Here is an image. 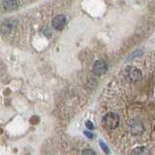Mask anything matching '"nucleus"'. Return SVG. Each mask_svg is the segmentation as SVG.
<instances>
[{
	"label": "nucleus",
	"mask_w": 155,
	"mask_h": 155,
	"mask_svg": "<svg viewBox=\"0 0 155 155\" xmlns=\"http://www.w3.org/2000/svg\"><path fill=\"white\" fill-rule=\"evenodd\" d=\"M102 121L106 129H115L119 124V116L114 113H109L104 116Z\"/></svg>",
	"instance_id": "nucleus-1"
},
{
	"label": "nucleus",
	"mask_w": 155,
	"mask_h": 155,
	"mask_svg": "<svg viewBox=\"0 0 155 155\" xmlns=\"http://www.w3.org/2000/svg\"><path fill=\"white\" fill-rule=\"evenodd\" d=\"M126 78H127L128 81L132 82L139 81L142 80V73L136 67L130 66L126 69Z\"/></svg>",
	"instance_id": "nucleus-2"
},
{
	"label": "nucleus",
	"mask_w": 155,
	"mask_h": 155,
	"mask_svg": "<svg viewBox=\"0 0 155 155\" xmlns=\"http://www.w3.org/2000/svg\"><path fill=\"white\" fill-rule=\"evenodd\" d=\"M30 120H31V123H34V124H35V123H37V122H38L39 117H37V116H34V117H32Z\"/></svg>",
	"instance_id": "nucleus-12"
},
{
	"label": "nucleus",
	"mask_w": 155,
	"mask_h": 155,
	"mask_svg": "<svg viewBox=\"0 0 155 155\" xmlns=\"http://www.w3.org/2000/svg\"><path fill=\"white\" fill-rule=\"evenodd\" d=\"M3 6L6 10H14L18 7L17 0H5Z\"/></svg>",
	"instance_id": "nucleus-7"
},
{
	"label": "nucleus",
	"mask_w": 155,
	"mask_h": 155,
	"mask_svg": "<svg viewBox=\"0 0 155 155\" xmlns=\"http://www.w3.org/2000/svg\"><path fill=\"white\" fill-rule=\"evenodd\" d=\"M81 155H97V154L95 153L94 150H92V149L87 148V149H84V151H82Z\"/></svg>",
	"instance_id": "nucleus-9"
},
{
	"label": "nucleus",
	"mask_w": 155,
	"mask_h": 155,
	"mask_svg": "<svg viewBox=\"0 0 155 155\" xmlns=\"http://www.w3.org/2000/svg\"><path fill=\"white\" fill-rule=\"evenodd\" d=\"M85 126H86V128L89 129V130H93L94 129V124L92 123L90 120H87L86 121V122H85Z\"/></svg>",
	"instance_id": "nucleus-10"
},
{
	"label": "nucleus",
	"mask_w": 155,
	"mask_h": 155,
	"mask_svg": "<svg viewBox=\"0 0 155 155\" xmlns=\"http://www.w3.org/2000/svg\"><path fill=\"white\" fill-rule=\"evenodd\" d=\"M66 24V18L63 15H58L52 19V26L56 30H62Z\"/></svg>",
	"instance_id": "nucleus-5"
},
{
	"label": "nucleus",
	"mask_w": 155,
	"mask_h": 155,
	"mask_svg": "<svg viewBox=\"0 0 155 155\" xmlns=\"http://www.w3.org/2000/svg\"><path fill=\"white\" fill-rule=\"evenodd\" d=\"M130 155H150V152L145 147H138L131 151Z\"/></svg>",
	"instance_id": "nucleus-6"
},
{
	"label": "nucleus",
	"mask_w": 155,
	"mask_h": 155,
	"mask_svg": "<svg viewBox=\"0 0 155 155\" xmlns=\"http://www.w3.org/2000/svg\"><path fill=\"white\" fill-rule=\"evenodd\" d=\"M107 70H108L107 63L103 60H97L93 65L92 72H93V74L96 76H101V75H104L107 72Z\"/></svg>",
	"instance_id": "nucleus-3"
},
{
	"label": "nucleus",
	"mask_w": 155,
	"mask_h": 155,
	"mask_svg": "<svg viewBox=\"0 0 155 155\" xmlns=\"http://www.w3.org/2000/svg\"><path fill=\"white\" fill-rule=\"evenodd\" d=\"M100 147H101V148L103 149V151H104L107 155H109V154L110 153V148L108 147V145H107L104 142H102V140H100Z\"/></svg>",
	"instance_id": "nucleus-8"
},
{
	"label": "nucleus",
	"mask_w": 155,
	"mask_h": 155,
	"mask_svg": "<svg viewBox=\"0 0 155 155\" xmlns=\"http://www.w3.org/2000/svg\"><path fill=\"white\" fill-rule=\"evenodd\" d=\"M130 132L133 135H140L143 132V125L139 120H132L129 125Z\"/></svg>",
	"instance_id": "nucleus-4"
},
{
	"label": "nucleus",
	"mask_w": 155,
	"mask_h": 155,
	"mask_svg": "<svg viewBox=\"0 0 155 155\" xmlns=\"http://www.w3.org/2000/svg\"><path fill=\"white\" fill-rule=\"evenodd\" d=\"M84 134L86 136V137L87 138H88V139H93V137H94V136H93V134H92V133H90V132H88V131H84Z\"/></svg>",
	"instance_id": "nucleus-11"
}]
</instances>
